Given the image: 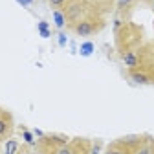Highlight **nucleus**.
<instances>
[{"mask_svg": "<svg viewBox=\"0 0 154 154\" xmlns=\"http://www.w3.org/2000/svg\"><path fill=\"white\" fill-rule=\"evenodd\" d=\"M61 11L64 15V22L72 29L75 24H79L81 20L88 18L90 15L97 13L99 9H97V6H95L92 0H70Z\"/></svg>", "mask_w": 154, "mask_h": 154, "instance_id": "obj_1", "label": "nucleus"}, {"mask_svg": "<svg viewBox=\"0 0 154 154\" xmlns=\"http://www.w3.org/2000/svg\"><path fill=\"white\" fill-rule=\"evenodd\" d=\"M33 147L35 154H72V140L63 134H42Z\"/></svg>", "mask_w": 154, "mask_h": 154, "instance_id": "obj_2", "label": "nucleus"}, {"mask_svg": "<svg viewBox=\"0 0 154 154\" xmlns=\"http://www.w3.org/2000/svg\"><path fill=\"white\" fill-rule=\"evenodd\" d=\"M103 28H105V20H103L101 13L97 11V13L90 15L88 18H85V20H81L79 24H75V26L72 28V31H73L77 37L86 38V37H92V35H95V33H99Z\"/></svg>", "mask_w": 154, "mask_h": 154, "instance_id": "obj_3", "label": "nucleus"}, {"mask_svg": "<svg viewBox=\"0 0 154 154\" xmlns=\"http://www.w3.org/2000/svg\"><path fill=\"white\" fill-rule=\"evenodd\" d=\"M13 130H15V121H13V116L8 110H0V149L4 147V143L13 136Z\"/></svg>", "mask_w": 154, "mask_h": 154, "instance_id": "obj_4", "label": "nucleus"}, {"mask_svg": "<svg viewBox=\"0 0 154 154\" xmlns=\"http://www.w3.org/2000/svg\"><path fill=\"white\" fill-rule=\"evenodd\" d=\"M128 79L134 85L150 86V85H154V70L152 68H132V70H128Z\"/></svg>", "mask_w": 154, "mask_h": 154, "instance_id": "obj_5", "label": "nucleus"}, {"mask_svg": "<svg viewBox=\"0 0 154 154\" xmlns=\"http://www.w3.org/2000/svg\"><path fill=\"white\" fill-rule=\"evenodd\" d=\"M138 2H141V0H116V13L121 18H128Z\"/></svg>", "mask_w": 154, "mask_h": 154, "instance_id": "obj_6", "label": "nucleus"}, {"mask_svg": "<svg viewBox=\"0 0 154 154\" xmlns=\"http://www.w3.org/2000/svg\"><path fill=\"white\" fill-rule=\"evenodd\" d=\"M72 154H92V141L86 138H73Z\"/></svg>", "mask_w": 154, "mask_h": 154, "instance_id": "obj_7", "label": "nucleus"}, {"mask_svg": "<svg viewBox=\"0 0 154 154\" xmlns=\"http://www.w3.org/2000/svg\"><path fill=\"white\" fill-rule=\"evenodd\" d=\"M18 149H20V141L17 138H13V136L4 143V154H17Z\"/></svg>", "mask_w": 154, "mask_h": 154, "instance_id": "obj_8", "label": "nucleus"}, {"mask_svg": "<svg viewBox=\"0 0 154 154\" xmlns=\"http://www.w3.org/2000/svg\"><path fill=\"white\" fill-rule=\"evenodd\" d=\"M48 2H50V6H51L53 9H63V8L70 2V0H48Z\"/></svg>", "mask_w": 154, "mask_h": 154, "instance_id": "obj_9", "label": "nucleus"}, {"mask_svg": "<svg viewBox=\"0 0 154 154\" xmlns=\"http://www.w3.org/2000/svg\"><path fill=\"white\" fill-rule=\"evenodd\" d=\"M17 154H35V152H33L31 145L24 143V145H20V149H18V152H17Z\"/></svg>", "mask_w": 154, "mask_h": 154, "instance_id": "obj_10", "label": "nucleus"}, {"mask_svg": "<svg viewBox=\"0 0 154 154\" xmlns=\"http://www.w3.org/2000/svg\"><path fill=\"white\" fill-rule=\"evenodd\" d=\"M46 28H48V26H46V22H41V33H42V35H44V37H48V35H50V33H48V29H46Z\"/></svg>", "mask_w": 154, "mask_h": 154, "instance_id": "obj_11", "label": "nucleus"}, {"mask_svg": "<svg viewBox=\"0 0 154 154\" xmlns=\"http://www.w3.org/2000/svg\"><path fill=\"white\" fill-rule=\"evenodd\" d=\"M149 154H154V138H150V150Z\"/></svg>", "mask_w": 154, "mask_h": 154, "instance_id": "obj_12", "label": "nucleus"}, {"mask_svg": "<svg viewBox=\"0 0 154 154\" xmlns=\"http://www.w3.org/2000/svg\"><path fill=\"white\" fill-rule=\"evenodd\" d=\"M150 8H152V9H154V0H152V2H150Z\"/></svg>", "mask_w": 154, "mask_h": 154, "instance_id": "obj_13", "label": "nucleus"}, {"mask_svg": "<svg viewBox=\"0 0 154 154\" xmlns=\"http://www.w3.org/2000/svg\"><path fill=\"white\" fill-rule=\"evenodd\" d=\"M0 110H2V106H0Z\"/></svg>", "mask_w": 154, "mask_h": 154, "instance_id": "obj_14", "label": "nucleus"}]
</instances>
